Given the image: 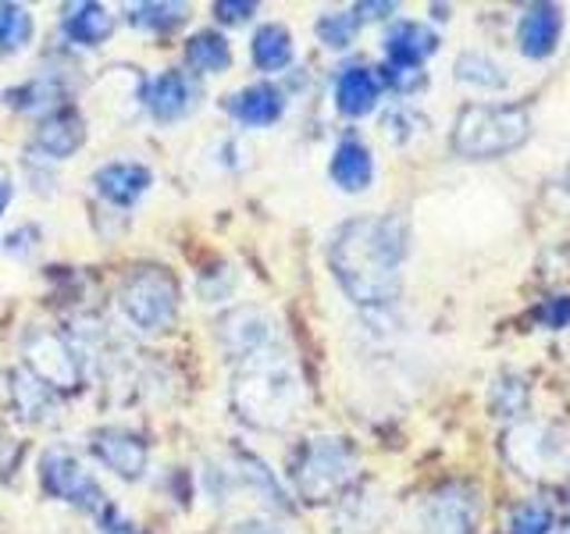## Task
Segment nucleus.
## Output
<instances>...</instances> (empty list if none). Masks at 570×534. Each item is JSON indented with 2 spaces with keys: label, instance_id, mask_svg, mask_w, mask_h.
I'll use <instances>...</instances> for the list:
<instances>
[{
  "label": "nucleus",
  "instance_id": "1",
  "mask_svg": "<svg viewBox=\"0 0 570 534\" xmlns=\"http://www.w3.org/2000/svg\"><path fill=\"white\" fill-rule=\"evenodd\" d=\"M410 228L400 214H364L335 228L328 246L332 275L356 307H389L403 289Z\"/></svg>",
  "mask_w": 570,
  "mask_h": 534
},
{
  "label": "nucleus",
  "instance_id": "2",
  "mask_svg": "<svg viewBox=\"0 0 570 534\" xmlns=\"http://www.w3.org/2000/svg\"><path fill=\"white\" fill-rule=\"evenodd\" d=\"M299 396V374L289 364V356L275 346L246 356L239 378L232 385V403H236L239 417L254 427H285L296 417Z\"/></svg>",
  "mask_w": 570,
  "mask_h": 534
},
{
  "label": "nucleus",
  "instance_id": "3",
  "mask_svg": "<svg viewBox=\"0 0 570 534\" xmlns=\"http://www.w3.org/2000/svg\"><path fill=\"white\" fill-rule=\"evenodd\" d=\"M531 139V115L521 103H468L453 121V150L468 160H495Z\"/></svg>",
  "mask_w": 570,
  "mask_h": 534
},
{
  "label": "nucleus",
  "instance_id": "4",
  "mask_svg": "<svg viewBox=\"0 0 570 534\" xmlns=\"http://www.w3.org/2000/svg\"><path fill=\"white\" fill-rule=\"evenodd\" d=\"M118 307L142 332H165L178 314V281L168 267H136L118 285Z\"/></svg>",
  "mask_w": 570,
  "mask_h": 534
},
{
  "label": "nucleus",
  "instance_id": "5",
  "mask_svg": "<svg viewBox=\"0 0 570 534\" xmlns=\"http://www.w3.org/2000/svg\"><path fill=\"white\" fill-rule=\"evenodd\" d=\"M296 488L307 503H332L356 477V456L346 438H311L296 459Z\"/></svg>",
  "mask_w": 570,
  "mask_h": 534
},
{
  "label": "nucleus",
  "instance_id": "6",
  "mask_svg": "<svg viewBox=\"0 0 570 534\" xmlns=\"http://www.w3.org/2000/svg\"><path fill=\"white\" fill-rule=\"evenodd\" d=\"M40 477H43V488L53 498H61V503H71L86 513H104V506H107V495L94 481V474H89L82 463L65 449H50L43 456Z\"/></svg>",
  "mask_w": 570,
  "mask_h": 534
},
{
  "label": "nucleus",
  "instance_id": "7",
  "mask_svg": "<svg viewBox=\"0 0 570 534\" xmlns=\"http://www.w3.org/2000/svg\"><path fill=\"white\" fill-rule=\"evenodd\" d=\"M26 364L32 378H40L50 388H76L79 385V364L76 353L53 332H32L26 338Z\"/></svg>",
  "mask_w": 570,
  "mask_h": 534
},
{
  "label": "nucleus",
  "instance_id": "8",
  "mask_svg": "<svg viewBox=\"0 0 570 534\" xmlns=\"http://www.w3.org/2000/svg\"><path fill=\"white\" fill-rule=\"evenodd\" d=\"M513 459L528 474H560L570 463V435L552 424H531L524 432H517Z\"/></svg>",
  "mask_w": 570,
  "mask_h": 534
},
{
  "label": "nucleus",
  "instance_id": "9",
  "mask_svg": "<svg viewBox=\"0 0 570 534\" xmlns=\"http://www.w3.org/2000/svg\"><path fill=\"white\" fill-rule=\"evenodd\" d=\"M563 40V8L560 4H531L517 22V50L528 61H546L557 53Z\"/></svg>",
  "mask_w": 570,
  "mask_h": 534
},
{
  "label": "nucleus",
  "instance_id": "10",
  "mask_svg": "<svg viewBox=\"0 0 570 534\" xmlns=\"http://www.w3.org/2000/svg\"><path fill=\"white\" fill-rule=\"evenodd\" d=\"M89 449L97 453V459L104 463L107 471H115L125 481L142 477V471H147V459H150L147 442H142L139 435H132V432H125V427H104V432H94Z\"/></svg>",
  "mask_w": 570,
  "mask_h": 534
},
{
  "label": "nucleus",
  "instance_id": "11",
  "mask_svg": "<svg viewBox=\"0 0 570 534\" xmlns=\"http://www.w3.org/2000/svg\"><path fill=\"white\" fill-rule=\"evenodd\" d=\"M424 534H471L474 527V498L468 488L450 485L435 492L421 510Z\"/></svg>",
  "mask_w": 570,
  "mask_h": 534
},
{
  "label": "nucleus",
  "instance_id": "12",
  "mask_svg": "<svg viewBox=\"0 0 570 534\" xmlns=\"http://www.w3.org/2000/svg\"><path fill=\"white\" fill-rule=\"evenodd\" d=\"M222 346L228 349V356L246 360V356L275 346V328L261 310H236L222 320Z\"/></svg>",
  "mask_w": 570,
  "mask_h": 534
},
{
  "label": "nucleus",
  "instance_id": "13",
  "mask_svg": "<svg viewBox=\"0 0 570 534\" xmlns=\"http://www.w3.org/2000/svg\"><path fill=\"white\" fill-rule=\"evenodd\" d=\"M94 182H97V192L104 196L107 204L132 207L139 196L150 189L154 175H150L147 165H132V160H115V165H104L94 175Z\"/></svg>",
  "mask_w": 570,
  "mask_h": 534
},
{
  "label": "nucleus",
  "instance_id": "14",
  "mask_svg": "<svg viewBox=\"0 0 570 534\" xmlns=\"http://www.w3.org/2000/svg\"><path fill=\"white\" fill-rule=\"evenodd\" d=\"M439 50V36L424 22H396L385 32L389 65L396 68H421Z\"/></svg>",
  "mask_w": 570,
  "mask_h": 534
},
{
  "label": "nucleus",
  "instance_id": "15",
  "mask_svg": "<svg viewBox=\"0 0 570 534\" xmlns=\"http://www.w3.org/2000/svg\"><path fill=\"white\" fill-rule=\"evenodd\" d=\"M379 97H382V79L364 65H353L335 79V107L346 118L371 115L374 103H379Z\"/></svg>",
  "mask_w": 570,
  "mask_h": 534
},
{
  "label": "nucleus",
  "instance_id": "16",
  "mask_svg": "<svg viewBox=\"0 0 570 534\" xmlns=\"http://www.w3.org/2000/svg\"><path fill=\"white\" fill-rule=\"evenodd\" d=\"M328 175L338 189L346 192H364L374 178V157L371 150L364 147L361 139H343L332 154V165H328Z\"/></svg>",
  "mask_w": 570,
  "mask_h": 534
},
{
  "label": "nucleus",
  "instance_id": "17",
  "mask_svg": "<svg viewBox=\"0 0 570 534\" xmlns=\"http://www.w3.org/2000/svg\"><path fill=\"white\" fill-rule=\"evenodd\" d=\"M228 111L236 121L243 125H275L285 111V100L275 86H267V82H257V86H246L239 89L236 97L228 100Z\"/></svg>",
  "mask_w": 570,
  "mask_h": 534
},
{
  "label": "nucleus",
  "instance_id": "18",
  "mask_svg": "<svg viewBox=\"0 0 570 534\" xmlns=\"http://www.w3.org/2000/svg\"><path fill=\"white\" fill-rule=\"evenodd\" d=\"M147 107H150V115L157 121H175V118H183L189 111V103H193V89L186 82L183 71H160L157 79H150L147 86Z\"/></svg>",
  "mask_w": 570,
  "mask_h": 534
},
{
  "label": "nucleus",
  "instance_id": "19",
  "mask_svg": "<svg viewBox=\"0 0 570 534\" xmlns=\"http://www.w3.org/2000/svg\"><path fill=\"white\" fill-rule=\"evenodd\" d=\"M86 142V125L76 111H58V115H50L43 125H40V132H36V147H40L47 157L53 160H65L71 157L79 147Z\"/></svg>",
  "mask_w": 570,
  "mask_h": 534
},
{
  "label": "nucleus",
  "instance_id": "20",
  "mask_svg": "<svg viewBox=\"0 0 570 534\" xmlns=\"http://www.w3.org/2000/svg\"><path fill=\"white\" fill-rule=\"evenodd\" d=\"M115 29V14L104 4H94V0H82V4H68L65 8V32L82 47H97L104 43Z\"/></svg>",
  "mask_w": 570,
  "mask_h": 534
},
{
  "label": "nucleus",
  "instance_id": "21",
  "mask_svg": "<svg viewBox=\"0 0 570 534\" xmlns=\"http://www.w3.org/2000/svg\"><path fill=\"white\" fill-rule=\"evenodd\" d=\"M453 71H456V79H460L463 86H471V89H485V93H499V89H507V86H510L507 68L499 65L495 58H489V53H481V50L460 53Z\"/></svg>",
  "mask_w": 570,
  "mask_h": 534
},
{
  "label": "nucleus",
  "instance_id": "22",
  "mask_svg": "<svg viewBox=\"0 0 570 534\" xmlns=\"http://www.w3.org/2000/svg\"><path fill=\"white\" fill-rule=\"evenodd\" d=\"M254 65L261 71H282L293 65V36L285 26L267 22L254 32Z\"/></svg>",
  "mask_w": 570,
  "mask_h": 534
},
{
  "label": "nucleus",
  "instance_id": "23",
  "mask_svg": "<svg viewBox=\"0 0 570 534\" xmlns=\"http://www.w3.org/2000/svg\"><path fill=\"white\" fill-rule=\"evenodd\" d=\"M186 61H189V68L204 71V76H218V71H225L232 65L228 40L222 32H214V29L196 32V36H189V43H186Z\"/></svg>",
  "mask_w": 570,
  "mask_h": 534
},
{
  "label": "nucleus",
  "instance_id": "24",
  "mask_svg": "<svg viewBox=\"0 0 570 534\" xmlns=\"http://www.w3.org/2000/svg\"><path fill=\"white\" fill-rule=\"evenodd\" d=\"M125 14H129V22L136 29L171 32L175 26H183L189 18V4H171V0L157 4V0H150V4H129V8H125Z\"/></svg>",
  "mask_w": 570,
  "mask_h": 534
},
{
  "label": "nucleus",
  "instance_id": "25",
  "mask_svg": "<svg viewBox=\"0 0 570 534\" xmlns=\"http://www.w3.org/2000/svg\"><path fill=\"white\" fill-rule=\"evenodd\" d=\"M32 40V14L22 4H0V53H14Z\"/></svg>",
  "mask_w": 570,
  "mask_h": 534
},
{
  "label": "nucleus",
  "instance_id": "26",
  "mask_svg": "<svg viewBox=\"0 0 570 534\" xmlns=\"http://www.w3.org/2000/svg\"><path fill=\"white\" fill-rule=\"evenodd\" d=\"M356 26H361V18H356L353 11H328V14L317 18V36H321V43H325V47L343 50V47L353 43Z\"/></svg>",
  "mask_w": 570,
  "mask_h": 534
},
{
  "label": "nucleus",
  "instance_id": "27",
  "mask_svg": "<svg viewBox=\"0 0 570 534\" xmlns=\"http://www.w3.org/2000/svg\"><path fill=\"white\" fill-rule=\"evenodd\" d=\"M557 527V516L546 503H524L510 516V534H552Z\"/></svg>",
  "mask_w": 570,
  "mask_h": 534
},
{
  "label": "nucleus",
  "instance_id": "28",
  "mask_svg": "<svg viewBox=\"0 0 570 534\" xmlns=\"http://www.w3.org/2000/svg\"><path fill=\"white\" fill-rule=\"evenodd\" d=\"M243 481H254V488L264 495V503H272V506H282V510H285V495H282V488H278V481L272 477V471H267L261 459L243 456Z\"/></svg>",
  "mask_w": 570,
  "mask_h": 534
},
{
  "label": "nucleus",
  "instance_id": "29",
  "mask_svg": "<svg viewBox=\"0 0 570 534\" xmlns=\"http://www.w3.org/2000/svg\"><path fill=\"white\" fill-rule=\"evenodd\" d=\"M8 97H11L14 107H22V111H43L47 103H53L50 97H61V89L53 82H47V79H40V82H29L22 89H11Z\"/></svg>",
  "mask_w": 570,
  "mask_h": 534
},
{
  "label": "nucleus",
  "instance_id": "30",
  "mask_svg": "<svg viewBox=\"0 0 570 534\" xmlns=\"http://www.w3.org/2000/svg\"><path fill=\"white\" fill-rule=\"evenodd\" d=\"M254 11H257L254 0H218V4H214V14H218L222 22H246Z\"/></svg>",
  "mask_w": 570,
  "mask_h": 534
},
{
  "label": "nucleus",
  "instance_id": "31",
  "mask_svg": "<svg viewBox=\"0 0 570 534\" xmlns=\"http://www.w3.org/2000/svg\"><path fill=\"white\" fill-rule=\"evenodd\" d=\"M385 82L396 86L400 93H406V89H414L424 82V71L421 68H396V65H385Z\"/></svg>",
  "mask_w": 570,
  "mask_h": 534
},
{
  "label": "nucleus",
  "instance_id": "32",
  "mask_svg": "<svg viewBox=\"0 0 570 534\" xmlns=\"http://www.w3.org/2000/svg\"><path fill=\"white\" fill-rule=\"evenodd\" d=\"M100 524H104V527H100L104 534H139V531H136V524L121 521V516H118L111 506H104V513H100Z\"/></svg>",
  "mask_w": 570,
  "mask_h": 534
},
{
  "label": "nucleus",
  "instance_id": "33",
  "mask_svg": "<svg viewBox=\"0 0 570 534\" xmlns=\"http://www.w3.org/2000/svg\"><path fill=\"white\" fill-rule=\"evenodd\" d=\"M232 534H282V531L267 521H239L236 527H232Z\"/></svg>",
  "mask_w": 570,
  "mask_h": 534
},
{
  "label": "nucleus",
  "instance_id": "34",
  "mask_svg": "<svg viewBox=\"0 0 570 534\" xmlns=\"http://www.w3.org/2000/svg\"><path fill=\"white\" fill-rule=\"evenodd\" d=\"M11 192H14V182H11V171L0 165V218H4V207L11 204Z\"/></svg>",
  "mask_w": 570,
  "mask_h": 534
},
{
  "label": "nucleus",
  "instance_id": "35",
  "mask_svg": "<svg viewBox=\"0 0 570 534\" xmlns=\"http://www.w3.org/2000/svg\"><path fill=\"white\" fill-rule=\"evenodd\" d=\"M392 11H396V4H356L353 8L356 18H361V14L364 18H382V14H392Z\"/></svg>",
  "mask_w": 570,
  "mask_h": 534
},
{
  "label": "nucleus",
  "instance_id": "36",
  "mask_svg": "<svg viewBox=\"0 0 570 534\" xmlns=\"http://www.w3.org/2000/svg\"><path fill=\"white\" fill-rule=\"evenodd\" d=\"M567 534H570V531H567Z\"/></svg>",
  "mask_w": 570,
  "mask_h": 534
}]
</instances>
